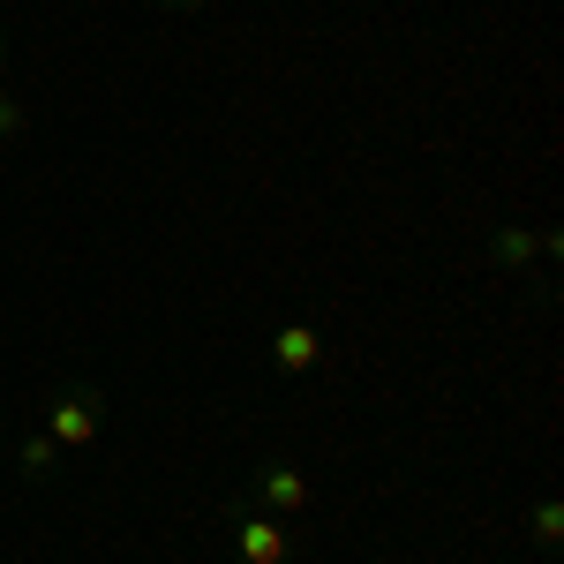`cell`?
<instances>
[{
  "mask_svg": "<svg viewBox=\"0 0 564 564\" xmlns=\"http://www.w3.org/2000/svg\"><path fill=\"white\" fill-rule=\"evenodd\" d=\"M218 527H226V542L241 550V564H294V542H302V534H294V520H271V512H263V505H249L241 489L218 505Z\"/></svg>",
  "mask_w": 564,
  "mask_h": 564,
  "instance_id": "1",
  "label": "cell"
},
{
  "mask_svg": "<svg viewBox=\"0 0 564 564\" xmlns=\"http://www.w3.org/2000/svg\"><path fill=\"white\" fill-rule=\"evenodd\" d=\"M106 384H61L53 399L39 406V430L61 444V452H90L98 444V430H106Z\"/></svg>",
  "mask_w": 564,
  "mask_h": 564,
  "instance_id": "2",
  "label": "cell"
},
{
  "mask_svg": "<svg viewBox=\"0 0 564 564\" xmlns=\"http://www.w3.org/2000/svg\"><path fill=\"white\" fill-rule=\"evenodd\" d=\"M241 497H249V505H263L271 520H308V505H316V489H308V475L294 467V459H257Z\"/></svg>",
  "mask_w": 564,
  "mask_h": 564,
  "instance_id": "3",
  "label": "cell"
},
{
  "mask_svg": "<svg viewBox=\"0 0 564 564\" xmlns=\"http://www.w3.org/2000/svg\"><path fill=\"white\" fill-rule=\"evenodd\" d=\"M557 257V234L550 226H497L489 234V263L497 271H534V263Z\"/></svg>",
  "mask_w": 564,
  "mask_h": 564,
  "instance_id": "4",
  "label": "cell"
},
{
  "mask_svg": "<svg viewBox=\"0 0 564 564\" xmlns=\"http://www.w3.org/2000/svg\"><path fill=\"white\" fill-rule=\"evenodd\" d=\"M316 361H324V332H316L308 316H294V324L271 332V369H279V377H308Z\"/></svg>",
  "mask_w": 564,
  "mask_h": 564,
  "instance_id": "5",
  "label": "cell"
},
{
  "mask_svg": "<svg viewBox=\"0 0 564 564\" xmlns=\"http://www.w3.org/2000/svg\"><path fill=\"white\" fill-rule=\"evenodd\" d=\"M61 459H68V452H61L45 430L15 436V475H23V481H53V475H61Z\"/></svg>",
  "mask_w": 564,
  "mask_h": 564,
  "instance_id": "6",
  "label": "cell"
},
{
  "mask_svg": "<svg viewBox=\"0 0 564 564\" xmlns=\"http://www.w3.org/2000/svg\"><path fill=\"white\" fill-rule=\"evenodd\" d=\"M527 534H534L542 550H557V542H564V505H557V497H542V505H534V520H527Z\"/></svg>",
  "mask_w": 564,
  "mask_h": 564,
  "instance_id": "7",
  "label": "cell"
},
{
  "mask_svg": "<svg viewBox=\"0 0 564 564\" xmlns=\"http://www.w3.org/2000/svg\"><path fill=\"white\" fill-rule=\"evenodd\" d=\"M15 129H23V106H15V98L0 90V135H15Z\"/></svg>",
  "mask_w": 564,
  "mask_h": 564,
  "instance_id": "8",
  "label": "cell"
},
{
  "mask_svg": "<svg viewBox=\"0 0 564 564\" xmlns=\"http://www.w3.org/2000/svg\"><path fill=\"white\" fill-rule=\"evenodd\" d=\"M151 8H159V15H196L204 0H151Z\"/></svg>",
  "mask_w": 564,
  "mask_h": 564,
  "instance_id": "9",
  "label": "cell"
},
{
  "mask_svg": "<svg viewBox=\"0 0 564 564\" xmlns=\"http://www.w3.org/2000/svg\"><path fill=\"white\" fill-rule=\"evenodd\" d=\"M0 68H8V45H0Z\"/></svg>",
  "mask_w": 564,
  "mask_h": 564,
  "instance_id": "10",
  "label": "cell"
}]
</instances>
